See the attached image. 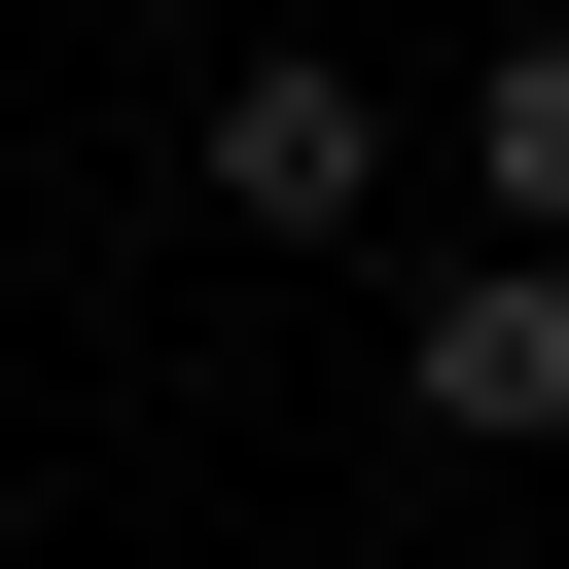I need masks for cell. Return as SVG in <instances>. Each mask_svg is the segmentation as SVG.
I'll return each instance as SVG.
<instances>
[{"mask_svg": "<svg viewBox=\"0 0 569 569\" xmlns=\"http://www.w3.org/2000/svg\"><path fill=\"white\" fill-rule=\"evenodd\" d=\"M356 178H391V107H356L320 36H249V71H213V213H249V249H320Z\"/></svg>", "mask_w": 569, "mask_h": 569, "instance_id": "obj_1", "label": "cell"}, {"mask_svg": "<svg viewBox=\"0 0 569 569\" xmlns=\"http://www.w3.org/2000/svg\"><path fill=\"white\" fill-rule=\"evenodd\" d=\"M391 391H427L462 462H533V427H569V249H498V284H427V320H391Z\"/></svg>", "mask_w": 569, "mask_h": 569, "instance_id": "obj_2", "label": "cell"}, {"mask_svg": "<svg viewBox=\"0 0 569 569\" xmlns=\"http://www.w3.org/2000/svg\"><path fill=\"white\" fill-rule=\"evenodd\" d=\"M462 178H498V249H569V36H498V71H462Z\"/></svg>", "mask_w": 569, "mask_h": 569, "instance_id": "obj_3", "label": "cell"}]
</instances>
